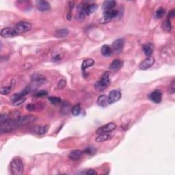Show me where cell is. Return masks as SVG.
Here are the masks:
<instances>
[{"label": "cell", "instance_id": "34", "mask_svg": "<svg viewBox=\"0 0 175 175\" xmlns=\"http://www.w3.org/2000/svg\"><path fill=\"white\" fill-rule=\"evenodd\" d=\"M175 91V84H174V80L172 81L171 84L170 85L168 88V92L170 94H174Z\"/></svg>", "mask_w": 175, "mask_h": 175}, {"label": "cell", "instance_id": "16", "mask_svg": "<svg viewBox=\"0 0 175 175\" xmlns=\"http://www.w3.org/2000/svg\"><path fill=\"white\" fill-rule=\"evenodd\" d=\"M110 133L111 132L99 134L95 140L96 142H105V141L109 140V139L112 137V135Z\"/></svg>", "mask_w": 175, "mask_h": 175}, {"label": "cell", "instance_id": "38", "mask_svg": "<svg viewBox=\"0 0 175 175\" xmlns=\"http://www.w3.org/2000/svg\"><path fill=\"white\" fill-rule=\"evenodd\" d=\"M36 97H43V96L47 95V92L45 90H40L34 95Z\"/></svg>", "mask_w": 175, "mask_h": 175}, {"label": "cell", "instance_id": "2", "mask_svg": "<svg viewBox=\"0 0 175 175\" xmlns=\"http://www.w3.org/2000/svg\"><path fill=\"white\" fill-rule=\"evenodd\" d=\"M110 74L109 72H105L101 78L97 81L95 84V89L98 91H103L108 87L110 84Z\"/></svg>", "mask_w": 175, "mask_h": 175}, {"label": "cell", "instance_id": "32", "mask_svg": "<svg viewBox=\"0 0 175 175\" xmlns=\"http://www.w3.org/2000/svg\"><path fill=\"white\" fill-rule=\"evenodd\" d=\"M49 101L54 105H58L60 104L62 102V100L60 97H50L49 98Z\"/></svg>", "mask_w": 175, "mask_h": 175}, {"label": "cell", "instance_id": "28", "mask_svg": "<svg viewBox=\"0 0 175 175\" xmlns=\"http://www.w3.org/2000/svg\"><path fill=\"white\" fill-rule=\"evenodd\" d=\"M97 8H98V6L96 4H87V6H86V8H87V12H88V15H89L90 14L95 13V12L97 10Z\"/></svg>", "mask_w": 175, "mask_h": 175}, {"label": "cell", "instance_id": "12", "mask_svg": "<svg viewBox=\"0 0 175 175\" xmlns=\"http://www.w3.org/2000/svg\"><path fill=\"white\" fill-rule=\"evenodd\" d=\"M36 5L37 8L39 10L40 12H45L49 10L50 9V4L47 1H43V0H38L36 1Z\"/></svg>", "mask_w": 175, "mask_h": 175}, {"label": "cell", "instance_id": "24", "mask_svg": "<svg viewBox=\"0 0 175 175\" xmlns=\"http://www.w3.org/2000/svg\"><path fill=\"white\" fill-rule=\"evenodd\" d=\"M162 28L164 31H166L167 32H171L172 30V25L171 23V21L168 20V19H166L165 20L164 22L162 23Z\"/></svg>", "mask_w": 175, "mask_h": 175}, {"label": "cell", "instance_id": "1", "mask_svg": "<svg viewBox=\"0 0 175 175\" xmlns=\"http://www.w3.org/2000/svg\"><path fill=\"white\" fill-rule=\"evenodd\" d=\"M11 173L14 175H21L23 173V163L21 158L16 157L12 160L10 164Z\"/></svg>", "mask_w": 175, "mask_h": 175}, {"label": "cell", "instance_id": "37", "mask_svg": "<svg viewBox=\"0 0 175 175\" xmlns=\"http://www.w3.org/2000/svg\"><path fill=\"white\" fill-rule=\"evenodd\" d=\"M81 174H88V175H95L97 174V172H96L95 170H92V169H89L88 170V171H86V172H81Z\"/></svg>", "mask_w": 175, "mask_h": 175}, {"label": "cell", "instance_id": "9", "mask_svg": "<svg viewBox=\"0 0 175 175\" xmlns=\"http://www.w3.org/2000/svg\"><path fill=\"white\" fill-rule=\"evenodd\" d=\"M124 47V40L123 38H118L116 40L112 43V51H114L116 54H120L123 51Z\"/></svg>", "mask_w": 175, "mask_h": 175}, {"label": "cell", "instance_id": "8", "mask_svg": "<svg viewBox=\"0 0 175 175\" xmlns=\"http://www.w3.org/2000/svg\"><path fill=\"white\" fill-rule=\"evenodd\" d=\"M116 128V124L114 123H107L105 125L102 126L101 127L99 128L96 131L98 135L101 133H109L112 132V131L114 130Z\"/></svg>", "mask_w": 175, "mask_h": 175}, {"label": "cell", "instance_id": "10", "mask_svg": "<svg viewBox=\"0 0 175 175\" xmlns=\"http://www.w3.org/2000/svg\"><path fill=\"white\" fill-rule=\"evenodd\" d=\"M121 97H122L121 93V92H119L118 90H112L108 95V101L109 105L118 101L121 99Z\"/></svg>", "mask_w": 175, "mask_h": 175}, {"label": "cell", "instance_id": "29", "mask_svg": "<svg viewBox=\"0 0 175 175\" xmlns=\"http://www.w3.org/2000/svg\"><path fill=\"white\" fill-rule=\"evenodd\" d=\"M166 14V10L163 8H159V9L157 10L156 13H155V18L156 19H161L164 16V14Z\"/></svg>", "mask_w": 175, "mask_h": 175}, {"label": "cell", "instance_id": "35", "mask_svg": "<svg viewBox=\"0 0 175 175\" xmlns=\"http://www.w3.org/2000/svg\"><path fill=\"white\" fill-rule=\"evenodd\" d=\"M66 84V81L64 80H61L59 81L58 84H57V88H58V89H63V88L65 87Z\"/></svg>", "mask_w": 175, "mask_h": 175}, {"label": "cell", "instance_id": "26", "mask_svg": "<svg viewBox=\"0 0 175 175\" xmlns=\"http://www.w3.org/2000/svg\"><path fill=\"white\" fill-rule=\"evenodd\" d=\"M81 112V108L80 104L74 105V106L71 108V113L73 116H79V115L80 114Z\"/></svg>", "mask_w": 175, "mask_h": 175}, {"label": "cell", "instance_id": "20", "mask_svg": "<svg viewBox=\"0 0 175 175\" xmlns=\"http://www.w3.org/2000/svg\"><path fill=\"white\" fill-rule=\"evenodd\" d=\"M94 64H95V61L93 59L88 58V59L84 60L82 64H81V69H82V71L83 72V73H85L86 69L93 66L94 65Z\"/></svg>", "mask_w": 175, "mask_h": 175}, {"label": "cell", "instance_id": "21", "mask_svg": "<svg viewBox=\"0 0 175 175\" xmlns=\"http://www.w3.org/2000/svg\"><path fill=\"white\" fill-rule=\"evenodd\" d=\"M69 34V31L67 29H60L57 30L54 32V36L58 38H65Z\"/></svg>", "mask_w": 175, "mask_h": 175}, {"label": "cell", "instance_id": "6", "mask_svg": "<svg viewBox=\"0 0 175 175\" xmlns=\"http://www.w3.org/2000/svg\"><path fill=\"white\" fill-rule=\"evenodd\" d=\"M0 34H1V37L7 38H12V37L16 36L18 34V32H16L15 28L8 27V28H5L4 29H2Z\"/></svg>", "mask_w": 175, "mask_h": 175}, {"label": "cell", "instance_id": "27", "mask_svg": "<svg viewBox=\"0 0 175 175\" xmlns=\"http://www.w3.org/2000/svg\"><path fill=\"white\" fill-rule=\"evenodd\" d=\"M26 98L25 97H19V98H16L12 101V103H13V106H19V105L23 104L24 102L25 101Z\"/></svg>", "mask_w": 175, "mask_h": 175}, {"label": "cell", "instance_id": "5", "mask_svg": "<svg viewBox=\"0 0 175 175\" xmlns=\"http://www.w3.org/2000/svg\"><path fill=\"white\" fill-rule=\"evenodd\" d=\"M36 120V118L32 115H26V116H21L20 118L17 120V124L19 127L24 126L25 124H28Z\"/></svg>", "mask_w": 175, "mask_h": 175}, {"label": "cell", "instance_id": "39", "mask_svg": "<svg viewBox=\"0 0 175 175\" xmlns=\"http://www.w3.org/2000/svg\"><path fill=\"white\" fill-rule=\"evenodd\" d=\"M175 16V13H174V10H172L170 12V13L168 14V20H170L171 18H174Z\"/></svg>", "mask_w": 175, "mask_h": 175}, {"label": "cell", "instance_id": "19", "mask_svg": "<svg viewBox=\"0 0 175 175\" xmlns=\"http://www.w3.org/2000/svg\"><path fill=\"white\" fill-rule=\"evenodd\" d=\"M143 51L147 57H150L153 52V45L152 43H147L142 47Z\"/></svg>", "mask_w": 175, "mask_h": 175}, {"label": "cell", "instance_id": "30", "mask_svg": "<svg viewBox=\"0 0 175 175\" xmlns=\"http://www.w3.org/2000/svg\"><path fill=\"white\" fill-rule=\"evenodd\" d=\"M83 152L87 155H93L97 152V150H96V148L94 147H88L86 148Z\"/></svg>", "mask_w": 175, "mask_h": 175}, {"label": "cell", "instance_id": "7", "mask_svg": "<svg viewBox=\"0 0 175 175\" xmlns=\"http://www.w3.org/2000/svg\"><path fill=\"white\" fill-rule=\"evenodd\" d=\"M155 62V58L154 57H148L147 59L142 61L141 63L139 64V68L141 70H147L149 68H150Z\"/></svg>", "mask_w": 175, "mask_h": 175}, {"label": "cell", "instance_id": "33", "mask_svg": "<svg viewBox=\"0 0 175 175\" xmlns=\"http://www.w3.org/2000/svg\"><path fill=\"white\" fill-rule=\"evenodd\" d=\"M9 116L7 114H1V117H0V122H1V124L6 123L9 120Z\"/></svg>", "mask_w": 175, "mask_h": 175}, {"label": "cell", "instance_id": "18", "mask_svg": "<svg viewBox=\"0 0 175 175\" xmlns=\"http://www.w3.org/2000/svg\"><path fill=\"white\" fill-rule=\"evenodd\" d=\"M123 65V62H122L121 60L119 59H116L112 62L111 65H110L109 68L112 71H118L121 68Z\"/></svg>", "mask_w": 175, "mask_h": 175}, {"label": "cell", "instance_id": "13", "mask_svg": "<svg viewBox=\"0 0 175 175\" xmlns=\"http://www.w3.org/2000/svg\"><path fill=\"white\" fill-rule=\"evenodd\" d=\"M49 129V126L44 125V126H36L32 129V132L36 135L40 136L43 134L46 133Z\"/></svg>", "mask_w": 175, "mask_h": 175}, {"label": "cell", "instance_id": "15", "mask_svg": "<svg viewBox=\"0 0 175 175\" xmlns=\"http://www.w3.org/2000/svg\"><path fill=\"white\" fill-rule=\"evenodd\" d=\"M83 152L80 150H73L69 153L68 157L71 160H78L82 157Z\"/></svg>", "mask_w": 175, "mask_h": 175}, {"label": "cell", "instance_id": "31", "mask_svg": "<svg viewBox=\"0 0 175 175\" xmlns=\"http://www.w3.org/2000/svg\"><path fill=\"white\" fill-rule=\"evenodd\" d=\"M62 57H63V55L61 54L60 53H59V52L56 51V52H55L54 54H52V60H53V61H54V62L60 61L62 59Z\"/></svg>", "mask_w": 175, "mask_h": 175}, {"label": "cell", "instance_id": "14", "mask_svg": "<svg viewBox=\"0 0 175 175\" xmlns=\"http://www.w3.org/2000/svg\"><path fill=\"white\" fill-rule=\"evenodd\" d=\"M97 104L99 106L101 107H107V105H109V101H108V97L104 95L99 96L97 99Z\"/></svg>", "mask_w": 175, "mask_h": 175}, {"label": "cell", "instance_id": "4", "mask_svg": "<svg viewBox=\"0 0 175 175\" xmlns=\"http://www.w3.org/2000/svg\"><path fill=\"white\" fill-rule=\"evenodd\" d=\"M32 28V25L30 22L26 21H21L16 23L15 30L19 33H24L30 31Z\"/></svg>", "mask_w": 175, "mask_h": 175}, {"label": "cell", "instance_id": "11", "mask_svg": "<svg viewBox=\"0 0 175 175\" xmlns=\"http://www.w3.org/2000/svg\"><path fill=\"white\" fill-rule=\"evenodd\" d=\"M149 99L155 104H159L162 100V92L159 90H155L150 93Z\"/></svg>", "mask_w": 175, "mask_h": 175}, {"label": "cell", "instance_id": "25", "mask_svg": "<svg viewBox=\"0 0 175 175\" xmlns=\"http://www.w3.org/2000/svg\"><path fill=\"white\" fill-rule=\"evenodd\" d=\"M70 110H71L70 104L66 101H64L62 105V110H61L62 114H63L64 115L67 114Z\"/></svg>", "mask_w": 175, "mask_h": 175}, {"label": "cell", "instance_id": "36", "mask_svg": "<svg viewBox=\"0 0 175 175\" xmlns=\"http://www.w3.org/2000/svg\"><path fill=\"white\" fill-rule=\"evenodd\" d=\"M36 109V106L35 104H28L27 106H26V109H27L28 111H30V112L34 111Z\"/></svg>", "mask_w": 175, "mask_h": 175}, {"label": "cell", "instance_id": "22", "mask_svg": "<svg viewBox=\"0 0 175 175\" xmlns=\"http://www.w3.org/2000/svg\"><path fill=\"white\" fill-rule=\"evenodd\" d=\"M112 52L113 51H112V48L109 45H105L101 47V54L103 56L105 57H109L112 56Z\"/></svg>", "mask_w": 175, "mask_h": 175}, {"label": "cell", "instance_id": "23", "mask_svg": "<svg viewBox=\"0 0 175 175\" xmlns=\"http://www.w3.org/2000/svg\"><path fill=\"white\" fill-rule=\"evenodd\" d=\"M13 88H14V84H12V83H10V84L7 86H4V87H1V94L3 95H8L9 93L13 90Z\"/></svg>", "mask_w": 175, "mask_h": 175}, {"label": "cell", "instance_id": "3", "mask_svg": "<svg viewBox=\"0 0 175 175\" xmlns=\"http://www.w3.org/2000/svg\"><path fill=\"white\" fill-rule=\"evenodd\" d=\"M118 16V10L115 9L110 10L104 11V16L100 19V23H107L111 21L112 19L117 17Z\"/></svg>", "mask_w": 175, "mask_h": 175}, {"label": "cell", "instance_id": "17", "mask_svg": "<svg viewBox=\"0 0 175 175\" xmlns=\"http://www.w3.org/2000/svg\"><path fill=\"white\" fill-rule=\"evenodd\" d=\"M116 1H114V0H108V1H105L103 4L102 8L104 10V11L110 10L114 9V8L116 6Z\"/></svg>", "mask_w": 175, "mask_h": 175}]
</instances>
